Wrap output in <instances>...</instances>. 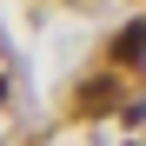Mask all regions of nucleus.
I'll list each match as a JSON object with an SVG mask.
<instances>
[{
    "mask_svg": "<svg viewBox=\"0 0 146 146\" xmlns=\"http://www.w3.org/2000/svg\"><path fill=\"white\" fill-rule=\"evenodd\" d=\"M113 93H119L113 80H93V86L80 93V113H106V106H113Z\"/></svg>",
    "mask_w": 146,
    "mask_h": 146,
    "instance_id": "2",
    "label": "nucleus"
},
{
    "mask_svg": "<svg viewBox=\"0 0 146 146\" xmlns=\"http://www.w3.org/2000/svg\"><path fill=\"white\" fill-rule=\"evenodd\" d=\"M113 60H119V66H139V60H146V27H126V33H119V40H113Z\"/></svg>",
    "mask_w": 146,
    "mask_h": 146,
    "instance_id": "1",
    "label": "nucleus"
}]
</instances>
